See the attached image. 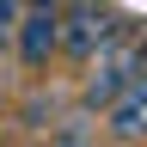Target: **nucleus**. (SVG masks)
<instances>
[{
	"instance_id": "f257e3e1",
	"label": "nucleus",
	"mask_w": 147,
	"mask_h": 147,
	"mask_svg": "<svg viewBox=\"0 0 147 147\" xmlns=\"http://www.w3.org/2000/svg\"><path fill=\"white\" fill-rule=\"evenodd\" d=\"M141 67H147V43L123 25V31H117V37H110V43L86 61V80H80V110H104V104H110V98H117V92L141 74Z\"/></svg>"
},
{
	"instance_id": "f03ea898",
	"label": "nucleus",
	"mask_w": 147,
	"mask_h": 147,
	"mask_svg": "<svg viewBox=\"0 0 147 147\" xmlns=\"http://www.w3.org/2000/svg\"><path fill=\"white\" fill-rule=\"evenodd\" d=\"M117 31H123V18L110 12L104 0H61V55L74 67H86Z\"/></svg>"
},
{
	"instance_id": "7ed1b4c3",
	"label": "nucleus",
	"mask_w": 147,
	"mask_h": 147,
	"mask_svg": "<svg viewBox=\"0 0 147 147\" xmlns=\"http://www.w3.org/2000/svg\"><path fill=\"white\" fill-rule=\"evenodd\" d=\"M12 55H18L25 74H43L55 55H61V6L25 0V18H18V31H12Z\"/></svg>"
},
{
	"instance_id": "20e7f679",
	"label": "nucleus",
	"mask_w": 147,
	"mask_h": 147,
	"mask_svg": "<svg viewBox=\"0 0 147 147\" xmlns=\"http://www.w3.org/2000/svg\"><path fill=\"white\" fill-rule=\"evenodd\" d=\"M98 129H104L110 147H147V67L104 104V123Z\"/></svg>"
},
{
	"instance_id": "39448f33",
	"label": "nucleus",
	"mask_w": 147,
	"mask_h": 147,
	"mask_svg": "<svg viewBox=\"0 0 147 147\" xmlns=\"http://www.w3.org/2000/svg\"><path fill=\"white\" fill-rule=\"evenodd\" d=\"M49 147H92V123H80V117L61 123V129L49 135Z\"/></svg>"
},
{
	"instance_id": "423d86ee",
	"label": "nucleus",
	"mask_w": 147,
	"mask_h": 147,
	"mask_svg": "<svg viewBox=\"0 0 147 147\" xmlns=\"http://www.w3.org/2000/svg\"><path fill=\"white\" fill-rule=\"evenodd\" d=\"M18 18H25V0H0V43H12Z\"/></svg>"
}]
</instances>
